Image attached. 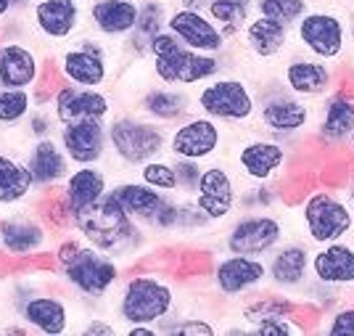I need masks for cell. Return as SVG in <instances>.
Returning <instances> with one entry per match:
<instances>
[{
    "mask_svg": "<svg viewBox=\"0 0 354 336\" xmlns=\"http://www.w3.org/2000/svg\"><path fill=\"white\" fill-rule=\"evenodd\" d=\"M283 199H286V193L278 186H257V183H251V186L238 191V206L243 212H267L275 204H281Z\"/></svg>",
    "mask_w": 354,
    "mask_h": 336,
    "instance_id": "cell-40",
    "label": "cell"
},
{
    "mask_svg": "<svg viewBox=\"0 0 354 336\" xmlns=\"http://www.w3.org/2000/svg\"><path fill=\"white\" fill-rule=\"evenodd\" d=\"M138 180H143L146 186L164 193H177V175H175V159L169 154L156 157L138 167Z\"/></svg>",
    "mask_w": 354,
    "mask_h": 336,
    "instance_id": "cell-37",
    "label": "cell"
},
{
    "mask_svg": "<svg viewBox=\"0 0 354 336\" xmlns=\"http://www.w3.org/2000/svg\"><path fill=\"white\" fill-rule=\"evenodd\" d=\"M88 11L82 8L80 0H35L32 3V24L43 37L53 43L74 40Z\"/></svg>",
    "mask_w": 354,
    "mask_h": 336,
    "instance_id": "cell-25",
    "label": "cell"
},
{
    "mask_svg": "<svg viewBox=\"0 0 354 336\" xmlns=\"http://www.w3.org/2000/svg\"><path fill=\"white\" fill-rule=\"evenodd\" d=\"M315 331L328 336H354V297L320 312L315 321Z\"/></svg>",
    "mask_w": 354,
    "mask_h": 336,
    "instance_id": "cell-38",
    "label": "cell"
},
{
    "mask_svg": "<svg viewBox=\"0 0 354 336\" xmlns=\"http://www.w3.org/2000/svg\"><path fill=\"white\" fill-rule=\"evenodd\" d=\"M204 164L191 159H175V175H177V193L180 196H193L198 188V177H201Z\"/></svg>",
    "mask_w": 354,
    "mask_h": 336,
    "instance_id": "cell-42",
    "label": "cell"
},
{
    "mask_svg": "<svg viewBox=\"0 0 354 336\" xmlns=\"http://www.w3.org/2000/svg\"><path fill=\"white\" fill-rule=\"evenodd\" d=\"M312 278L354 297V236L312 247Z\"/></svg>",
    "mask_w": 354,
    "mask_h": 336,
    "instance_id": "cell-22",
    "label": "cell"
},
{
    "mask_svg": "<svg viewBox=\"0 0 354 336\" xmlns=\"http://www.w3.org/2000/svg\"><path fill=\"white\" fill-rule=\"evenodd\" d=\"M167 132L169 127L143 114H114L109 119V154H114L119 164L138 170L167 154Z\"/></svg>",
    "mask_w": 354,
    "mask_h": 336,
    "instance_id": "cell-6",
    "label": "cell"
},
{
    "mask_svg": "<svg viewBox=\"0 0 354 336\" xmlns=\"http://www.w3.org/2000/svg\"><path fill=\"white\" fill-rule=\"evenodd\" d=\"M148 59L159 85H169V88H196L225 72V53L214 56V53L191 51L169 30L151 37Z\"/></svg>",
    "mask_w": 354,
    "mask_h": 336,
    "instance_id": "cell-4",
    "label": "cell"
},
{
    "mask_svg": "<svg viewBox=\"0 0 354 336\" xmlns=\"http://www.w3.org/2000/svg\"><path fill=\"white\" fill-rule=\"evenodd\" d=\"M288 93L307 101H323L330 90L339 88V72L336 64L312 59L307 53L296 51L291 53L281 69V82Z\"/></svg>",
    "mask_w": 354,
    "mask_h": 336,
    "instance_id": "cell-18",
    "label": "cell"
},
{
    "mask_svg": "<svg viewBox=\"0 0 354 336\" xmlns=\"http://www.w3.org/2000/svg\"><path fill=\"white\" fill-rule=\"evenodd\" d=\"M159 334H167V336H214L217 334V326L214 323L204 321V318H198V315H172V318H167L162 321L159 326Z\"/></svg>",
    "mask_w": 354,
    "mask_h": 336,
    "instance_id": "cell-41",
    "label": "cell"
},
{
    "mask_svg": "<svg viewBox=\"0 0 354 336\" xmlns=\"http://www.w3.org/2000/svg\"><path fill=\"white\" fill-rule=\"evenodd\" d=\"M124 334L127 336H156L159 334V328H156V326H143V323H138V326H124Z\"/></svg>",
    "mask_w": 354,
    "mask_h": 336,
    "instance_id": "cell-46",
    "label": "cell"
},
{
    "mask_svg": "<svg viewBox=\"0 0 354 336\" xmlns=\"http://www.w3.org/2000/svg\"><path fill=\"white\" fill-rule=\"evenodd\" d=\"M35 0H14V8L16 11H21V8H30Z\"/></svg>",
    "mask_w": 354,
    "mask_h": 336,
    "instance_id": "cell-49",
    "label": "cell"
},
{
    "mask_svg": "<svg viewBox=\"0 0 354 336\" xmlns=\"http://www.w3.org/2000/svg\"><path fill=\"white\" fill-rule=\"evenodd\" d=\"M346 154H349V159H354V132H352V138L346 141Z\"/></svg>",
    "mask_w": 354,
    "mask_h": 336,
    "instance_id": "cell-50",
    "label": "cell"
},
{
    "mask_svg": "<svg viewBox=\"0 0 354 336\" xmlns=\"http://www.w3.org/2000/svg\"><path fill=\"white\" fill-rule=\"evenodd\" d=\"M301 222L312 247L352 238L354 236V206L333 186H317L301 196Z\"/></svg>",
    "mask_w": 354,
    "mask_h": 336,
    "instance_id": "cell-5",
    "label": "cell"
},
{
    "mask_svg": "<svg viewBox=\"0 0 354 336\" xmlns=\"http://www.w3.org/2000/svg\"><path fill=\"white\" fill-rule=\"evenodd\" d=\"M222 143H225L222 122L198 112L175 122L167 132V154L172 159H191L204 164L220 154Z\"/></svg>",
    "mask_w": 354,
    "mask_h": 336,
    "instance_id": "cell-11",
    "label": "cell"
},
{
    "mask_svg": "<svg viewBox=\"0 0 354 336\" xmlns=\"http://www.w3.org/2000/svg\"><path fill=\"white\" fill-rule=\"evenodd\" d=\"M209 0H177L175 8H185V11H207Z\"/></svg>",
    "mask_w": 354,
    "mask_h": 336,
    "instance_id": "cell-47",
    "label": "cell"
},
{
    "mask_svg": "<svg viewBox=\"0 0 354 336\" xmlns=\"http://www.w3.org/2000/svg\"><path fill=\"white\" fill-rule=\"evenodd\" d=\"M56 127H61V125L56 122V114H53L50 106H35L32 114L27 117V132H30L35 141H37V138L53 135Z\"/></svg>",
    "mask_w": 354,
    "mask_h": 336,
    "instance_id": "cell-43",
    "label": "cell"
},
{
    "mask_svg": "<svg viewBox=\"0 0 354 336\" xmlns=\"http://www.w3.org/2000/svg\"><path fill=\"white\" fill-rule=\"evenodd\" d=\"M341 193L349 199V204L354 206V159L349 161V167H344V175H341Z\"/></svg>",
    "mask_w": 354,
    "mask_h": 336,
    "instance_id": "cell-45",
    "label": "cell"
},
{
    "mask_svg": "<svg viewBox=\"0 0 354 336\" xmlns=\"http://www.w3.org/2000/svg\"><path fill=\"white\" fill-rule=\"evenodd\" d=\"M167 16H169V6L164 0H143L140 3L135 32L124 40L127 51L135 59H148V43H151V37L167 30Z\"/></svg>",
    "mask_w": 354,
    "mask_h": 336,
    "instance_id": "cell-34",
    "label": "cell"
},
{
    "mask_svg": "<svg viewBox=\"0 0 354 336\" xmlns=\"http://www.w3.org/2000/svg\"><path fill=\"white\" fill-rule=\"evenodd\" d=\"M283 241H286V225L281 218H275L272 212H243L227 228L222 247L233 254L267 257Z\"/></svg>",
    "mask_w": 354,
    "mask_h": 336,
    "instance_id": "cell-14",
    "label": "cell"
},
{
    "mask_svg": "<svg viewBox=\"0 0 354 336\" xmlns=\"http://www.w3.org/2000/svg\"><path fill=\"white\" fill-rule=\"evenodd\" d=\"M310 8V0H254V14L275 19V21L288 24V27H294Z\"/></svg>",
    "mask_w": 354,
    "mask_h": 336,
    "instance_id": "cell-39",
    "label": "cell"
},
{
    "mask_svg": "<svg viewBox=\"0 0 354 336\" xmlns=\"http://www.w3.org/2000/svg\"><path fill=\"white\" fill-rule=\"evenodd\" d=\"M109 191L117 196L122 209L133 220H138L140 225L151 222V218L156 215V209L162 206L164 196H167L164 191L151 188L143 180H122V183H114Z\"/></svg>",
    "mask_w": 354,
    "mask_h": 336,
    "instance_id": "cell-33",
    "label": "cell"
},
{
    "mask_svg": "<svg viewBox=\"0 0 354 336\" xmlns=\"http://www.w3.org/2000/svg\"><path fill=\"white\" fill-rule=\"evenodd\" d=\"M16 318L30 326V331L43 336H64L72 331V307L59 294L35 292L27 283H19L14 294Z\"/></svg>",
    "mask_w": 354,
    "mask_h": 336,
    "instance_id": "cell-12",
    "label": "cell"
},
{
    "mask_svg": "<svg viewBox=\"0 0 354 336\" xmlns=\"http://www.w3.org/2000/svg\"><path fill=\"white\" fill-rule=\"evenodd\" d=\"M80 334L82 336H117V326L109 321H101V318H93V321L82 323Z\"/></svg>",
    "mask_w": 354,
    "mask_h": 336,
    "instance_id": "cell-44",
    "label": "cell"
},
{
    "mask_svg": "<svg viewBox=\"0 0 354 336\" xmlns=\"http://www.w3.org/2000/svg\"><path fill=\"white\" fill-rule=\"evenodd\" d=\"M138 14V0H90L88 6L90 27L109 40H127L135 32Z\"/></svg>",
    "mask_w": 354,
    "mask_h": 336,
    "instance_id": "cell-29",
    "label": "cell"
},
{
    "mask_svg": "<svg viewBox=\"0 0 354 336\" xmlns=\"http://www.w3.org/2000/svg\"><path fill=\"white\" fill-rule=\"evenodd\" d=\"M294 45L312 59L339 64L349 48L346 19L330 8H310L294 24Z\"/></svg>",
    "mask_w": 354,
    "mask_h": 336,
    "instance_id": "cell-10",
    "label": "cell"
},
{
    "mask_svg": "<svg viewBox=\"0 0 354 336\" xmlns=\"http://www.w3.org/2000/svg\"><path fill=\"white\" fill-rule=\"evenodd\" d=\"M59 143L72 164H104L109 157V122L80 119L61 125Z\"/></svg>",
    "mask_w": 354,
    "mask_h": 336,
    "instance_id": "cell-23",
    "label": "cell"
},
{
    "mask_svg": "<svg viewBox=\"0 0 354 336\" xmlns=\"http://www.w3.org/2000/svg\"><path fill=\"white\" fill-rule=\"evenodd\" d=\"M267 260V289L299 299L301 289L312 278V244L310 241H283Z\"/></svg>",
    "mask_w": 354,
    "mask_h": 336,
    "instance_id": "cell-17",
    "label": "cell"
},
{
    "mask_svg": "<svg viewBox=\"0 0 354 336\" xmlns=\"http://www.w3.org/2000/svg\"><path fill=\"white\" fill-rule=\"evenodd\" d=\"M16 8H14V0H0V21L3 19H8V16L14 14Z\"/></svg>",
    "mask_w": 354,
    "mask_h": 336,
    "instance_id": "cell-48",
    "label": "cell"
},
{
    "mask_svg": "<svg viewBox=\"0 0 354 336\" xmlns=\"http://www.w3.org/2000/svg\"><path fill=\"white\" fill-rule=\"evenodd\" d=\"M241 37H243V45L251 51V56L262 61L281 59L294 45V27L254 14L246 24V30L241 32Z\"/></svg>",
    "mask_w": 354,
    "mask_h": 336,
    "instance_id": "cell-30",
    "label": "cell"
},
{
    "mask_svg": "<svg viewBox=\"0 0 354 336\" xmlns=\"http://www.w3.org/2000/svg\"><path fill=\"white\" fill-rule=\"evenodd\" d=\"M193 106L222 125H243L257 117V93L246 80L222 72L193 93Z\"/></svg>",
    "mask_w": 354,
    "mask_h": 336,
    "instance_id": "cell-9",
    "label": "cell"
},
{
    "mask_svg": "<svg viewBox=\"0 0 354 336\" xmlns=\"http://www.w3.org/2000/svg\"><path fill=\"white\" fill-rule=\"evenodd\" d=\"M50 233L53 231L35 209H19L8 218H0V251L24 260L37 251H45L50 244Z\"/></svg>",
    "mask_w": 354,
    "mask_h": 336,
    "instance_id": "cell-20",
    "label": "cell"
},
{
    "mask_svg": "<svg viewBox=\"0 0 354 336\" xmlns=\"http://www.w3.org/2000/svg\"><path fill=\"white\" fill-rule=\"evenodd\" d=\"M138 3H143V0H138Z\"/></svg>",
    "mask_w": 354,
    "mask_h": 336,
    "instance_id": "cell-53",
    "label": "cell"
},
{
    "mask_svg": "<svg viewBox=\"0 0 354 336\" xmlns=\"http://www.w3.org/2000/svg\"><path fill=\"white\" fill-rule=\"evenodd\" d=\"M191 199L212 220V225H220L238 209L236 177L225 164H204L201 177H198V188Z\"/></svg>",
    "mask_w": 354,
    "mask_h": 336,
    "instance_id": "cell-19",
    "label": "cell"
},
{
    "mask_svg": "<svg viewBox=\"0 0 354 336\" xmlns=\"http://www.w3.org/2000/svg\"><path fill=\"white\" fill-rule=\"evenodd\" d=\"M180 294L172 276H167L164 267L146 270V265L138 263V270L130 276H122L117 294V318L124 326H159L162 321L177 315Z\"/></svg>",
    "mask_w": 354,
    "mask_h": 336,
    "instance_id": "cell-3",
    "label": "cell"
},
{
    "mask_svg": "<svg viewBox=\"0 0 354 336\" xmlns=\"http://www.w3.org/2000/svg\"><path fill=\"white\" fill-rule=\"evenodd\" d=\"M109 188H111L109 175H106V170L101 164H74V170L59 186L61 196L74 212V218L80 212L90 209L93 204H98L109 193Z\"/></svg>",
    "mask_w": 354,
    "mask_h": 336,
    "instance_id": "cell-27",
    "label": "cell"
},
{
    "mask_svg": "<svg viewBox=\"0 0 354 336\" xmlns=\"http://www.w3.org/2000/svg\"><path fill=\"white\" fill-rule=\"evenodd\" d=\"M207 16L227 40H236L254 16V0H209Z\"/></svg>",
    "mask_w": 354,
    "mask_h": 336,
    "instance_id": "cell-35",
    "label": "cell"
},
{
    "mask_svg": "<svg viewBox=\"0 0 354 336\" xmlns=\"http://www.w3.org/2000/svg\"><path fill=\"white\" fill-rule=\"evenodd\" d=\"M30 164V173L35 177L37 193L48 188H59L72 173V161L66 157L64 146L59 143V135H48V138H37L30 146V154L24 157Z\"/></svg>",
    "mask_w": 354,
    "mask_h": 336,
    "instance_id": "cell-26",
    "label": "cell"
},
{
    "mask_svg": "<svg viewBox=\"0 0 354 336\" xmlns=\"http://www.w3.org/2000/svg\"><path fill=\"white\" fill-rule=\"evenodd\" d=\"M346 27H349V43H354V14L349 16V21H346Z\"/></svg>",
    "mask_w": 354,
    "mask_h": 336,
    "instance_id": "cell-51",
    "label": "cell"
},
{
    "mask_svg": "<svg viewBox=\"0 0 354 336\" xmlns=\"http://www.w3.org/2000/svg\"><path fill=\"white\" fill-rule=\"evenodd\" d=\"M193 112H196V106H193V96L188 93V88L153 85L138 101V114L153 119V122H162V125H175Z\"/></svg>",
    "mask_w": 354,
    "mask_h": 336,
    "instance_id": "cell-31",
    "label": "cell"
},
{
    "mask_svg": "<svg viewBox=\"0 0 354 336\" xmlns=\"http://www.w3.org/2000/svg\"><path fill=\"white\" fill-rule=\"evenodd\" d=\"M209 281L222 299H243L249 294L267 289V260L225 251L222 257L212 260Z\"/></svg>",
    "mask_w": 354,
    "mask_h": 336,
    "instance_id": "cell-13",
    "label": "cell"
},
{
    "mask_svg": "<svg viewBox=\"0 0 354 336\" xmlns=\"http://www.w3.org/2000/svg\"><path fill=\"white\" fill-rule=\"evenodd\" d=\"M294 151L291 141L272 135H251L236 146V173L246 186H281L291 177Z\"/></svg>",
    "mask_w": 354,
    "mask_h": 336,
    "instance_id": "cell-7",
    "label": "cell"
},
{
    "mask_svg": "<svg viewBox=\"0 0 354 336\" xmlns=\"http://www.w3.org/2000/svg\"><path fill=\"white\" fill-rule=\"evenodd\" d=\"M35 199H37V186L27 159L0 151V206L16 209L35 204Z\"/></svg>",
    "mask_w": 354,
    "mask_h": 336,
    "instance_id": "cell-32",
    "label": "cell"
},
{
    "mask_svg": "<svg viewBox=\"0 0 354 336\" xmlns=\"http://www.w3.org/2000/svg\"><path fill=\"white\" fill-rule=\"evenodd\" d=\"M354 132V85H339L317 103L312 141L325 151L346 148V141Z\"/></svg>",
    "mask_w": 354,
    "mask_h": 336,
    "instance_id": "cell-16",
    "label": "cell"
},
{
    "mask_svg": "<svg viewBox=\"0 0 354 336\" xmlns=\"http://www.w3.org/2000/svg\"><path fill=\"white\" fill-rule=\"evenodd\" d=\"M64 82L77 88H104L111 80V51L101 40L80 37L56 61Z\"/></svg>",
    "mask_w": 354,
    "mask_h": 336,
    "instance_id": "cell-15",
    "label": "cell"
},
{
    "mask_svg": "<svg viewBox=\"0 0 354 336\" xmlns=\"http://www.w3.org/2000/svg\"><path fill=\"white\" fill-rule=\"evenodd\" d=\"M35 109L32 90L24 88H0V127H14L27 122Z\"/></svg>",
    "mask_w": 354,
    "mask_h": 336,
    "instance_id": "cell-36",
    "label": "cell"
},
{
    "mask_svg": "<svg viewBox=\"0 0 354 336\" xmlns=\"http://www.w3.org/2000/svg\"><path fill=\"white\" fill-rule=\"evenodd\" d=\"M53 257H56V276L82 299L101 302L114 289H119L122 263L88 244L77 231L61 236L59 244L53 247Z\"/></svg>",
    "mask_w": 354,
    "mask_h": 336,
    "instance_id": "cell-1",
    "label": "cell"
},
{
    "mask_svg": "<svg viewBox=\"0 0 354 336\" xmlns=\"http://www.w3.org/2000/svg\"><path fill=\"white\" fill-rule=\"evenodd\" d=\"M315 112H317V103L299 98L283 85L259 90V96H257V122H259L262 132L272 135V138L291 141V143L299 135L312 132Z\"/></svg>",
    "mask_w": 354,
    "mask_h": 336,
    "instance_id": "cell-8",
    "label": "cell"
},
{
    "mask_svg": "<svg viewBox=\"0 0 354 336\" xmlns=\"http://www.w3.org/2000/svg\"><path fill=\"white\" fill-rule=\"evenodd\" d=\"M56 122L59 125H69V122H80V119H101L109 122L114 117V103L101 88H77L64 82L50 103Z\"/></svg>",
    "mask_w": 354,
    "mask_h": 336,
    "instance_id": "cell-24",
    "label": "cell"
},
{
    "mask_svg": "<svg viewBox=\"0 0 354 336\" xmlns=\"http://www.w3.org/2000/svg\"><path fill=\"white\" fill-rule=\"evenodd\" d=\"M80 3H90V0H80Z\"/></svg>",
    "mask_w": 354,
    "mask_h": 336,
    "instance_id": "cell-52",
    "label": "cell"
},
{
    "mask_svg": "<svg viewBox=\"0 0 354 336\" xmlns=\"http://www.w3.org/2000/svg\"><path fill=\"white\" fill-rule=\"evenodd\" d=\"M167 30L175 35L180 43L198 53H227L230 40L220 32V27L207 16V11H185V8H169Z\"/></svg>",
    "mask_w": 354,
    "mask_h": 336,
    "instance_id": "cell-21",
    "label": "cell"
},
{
    "mask_svg": "<svg viewBox=\"0 0 354 336\" xmlns=\"http://www.w3.org/2000/svg\"><path fill=\"white\" fill-rule=\"evenodd\" d=\"M74 231L88 244L114 257L117 263L138 260L148 244V228L122 209L111 191L98 204H93L74 218Z\"/></svg>",
    "mask_w": 354,
    "mask_h": 336,
    "instance_id": "cell-2",
    "label": "cell"
},
{
    "mask_svg": "<svg viewBox=\"0 0 354 336\" xmlns=\"http://www.w3.org/2000/svg\"><path fill=\"white\" fill-rule=\"evenodd\" d=\"M43 72V59L37 51L19 40L0 43V88L32 90Z\"/></svg>",
    "mask_w": 354,
    "mask_h": 336,
    "instance_id": "cell-28",
    "label": "cell"
}]
</instances>
